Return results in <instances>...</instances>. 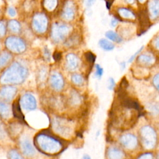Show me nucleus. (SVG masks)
Instances as JSON below:
<instances>
[{"mask_svg":"<svg viewBox=\"0 0 159 159\" xmlns=\"http://www.w3.org/2000/svg\"><path fill=\"white\" fill-rule=\"evenodd\" d=\"M33 144L40 153L48 156H56L65 150L62 140L47 130L37 134L34 138Z\"/></svg>","mask_w":159,"mask_h":159,"instance_id":"1","label":"nucleus"},{"mask_svg":"<svg viewBox=\"0 0 159 159\" xmlns=\"http://www.w3.org/2000/svg\"><path fill=\"white\" fill-rule=\"evenodd\" d=\"M27 75V68L20 63L15 61L2 74L0 82L2 84H19L25 81Z\"/></svg>","mask_w":159,"mask_h":159,"instance_id":"2","label":"nucleus"},{"mask_svg":"<svg viewBox=\"0 0 159 159\" xmlns=\"http://www.w3.org/2000/svg\"><path fill=\"white\" fill-rule=\"evenodd\" d=\"M51 126L54 133L63 138H68L73 134L72 122L66 118L57 116L53 117Z\"/></svg>","mask_w":159,"mask_h":159,"instance_id":"3","label":"nucleus"},{"mask_svg":"<svg viewBox=\"0 0 159 159\" xmlns=\"http://www.w3.org/2000/svg\"><path fill=\"white\" fill-rule=\"evenodd\" d=\"M140 136L143 147L147 149L153 148L157 143V135L153 127L144 125L140 130Z\"/></svg>","mask_w":159,"mask_h":159,"instance_id":"4","label":"nucleus"},{"mask_svg":"<svg viewBox=\"0 0 159 159\" xmlns=\"http://www.w3.org/2000/svg\"><path fill=\"white\" fill-rule=\"evenodd\" d=\"M70 27L67 24L60 22H55L52 26L51 37L56 42L63 41L69 34Z\"/></svg>","mask_w":159,"mask_h":159,"instance_id":"5","label":"nucleus"},{"mask_svg":"<svg viewBox=\"0 0 159 159\" xmlns=\"http://www.w3.org/2000/svg\"><path fill=\"white\" fill-rule=\"evenodd\" d=\"M5 45L11 52L22 53L26 50V44L22 39L16 36H10L6 39Z\"/></svg>","mask_w":159,"mask_h":159,"instance_id":"6","label":"nucleus"},{"mask_svg":"<svg viewBox=\"0 0 159 159\" xmlns=\"http://www.w3.org/2000/svg\"><path fill=\"white\" fill-rule=\"evenodd\" d=\"M32 26L33 29L39 34L44 33L48 27V19L43 13H37L32 18Z\"/></svg>","mask_w":159,"mask_h":159,"instance_id":"7","label":"nucleus"},{"mask_svg":"<svg viewBox=\"0 0 159 159\" xmlns=\"http://www.w3.org/2000/svg\"><path fill=\"white\" fill-rule=\"evenodd\" d=\"M19 102L20 106L25 111H32L37 108V101L34 96L30 93H25L23 94Z\"/></svg>","mask_w":159,"mask_h":159,"instance_id":"8","label":"nucleus"},{"mask_svg":"<svg viewBox=\"0 0 159 159\" xmlns=\"http://www.w3.org/2000/svg\"><path fill=\"white\" fill-rule=\"evenodd\" d=\"M19 144L22 153L26 157H32L35 155V148L30 139L26 137L23 138L20 140Z\"/></svg>","mask_w":159,"mask_h":159,"instance_id":"9","label":"nucleus"},{"mask_svg":"<svg viewBox=\"0 0 159 159\" xmlns=\"http://www.w3.org/2000/svg\"><path fill=\"white\" fill-rule=\"evenodd\" d=\"M51 87L56 91H60L64 87V80L62 75L58 71H52L50 76Z\"/></svg>","mask_w":159,"mask_h":159,"instance_id":"10","label":"nucleus"},{"mask_svg":"<svg viewBox=\"0 0 159 159\" xmlns=\"http://www.w3.org/2000/svg\"><path fill=\"white\" fill-rule=\"evenodd\" d=\"M119 141L123 147L129 150L135 148L138 144L137 138L135 135L132 134H126L122 135Z\"/></svg>","mask_w":159,"mask_h":159,"instance_id":"11","label":"nucleus"},{"mask_svg":"<svg viewBox=\"0 0 159 159\" xmlns=\"http://www.w3.org/2000/svg\"><path fill=\"white\" fill-rule=\"evenodd\" d=\"M76 13L75 3L71 1H68L65 4L61 12L62 17L66 20H71L74 19Z\"/></svg>","mask_w":159,"mask_h":159,"instance_id":"12","label":"nucleus"},{"mask_svg":"<svg viewBox=\"0 0 159 159\" xmlns=\"http://www.w3.org/2000/svg\"><path fill=\"white\" fill-rule=\"evenodd\" d=\"M17 89L12 86H6L0 89V98L4 101H11L16 96Z\"/></svg>","mask_w":159,"mask_h":159,"instance_id":"13","label":"nucleus"},{"mask_svg":"<svg viewBox=\"0 0 159 159\" xmlns=\"http://www.w3.org/2000/svg\"><path fill=\"white\" fill-rule=\"evenodd\" d=\"M148 14L151 19L159 16V0H150L148 3Z\"/></svg>","mask_w":159,"mask_h":159,"instance_id":"14","label":"nucleus"},{"mask_svg":"<svg viewBox=\"0 0 159 159\" xmlns=\"http://www.w3.org/2000/svg\"><path fill=\"white\" fill-rule=\"evenodd\" d=\"M140 27L141 28L140 32L145 33V31L150 27V21H149V16L148 12L145 10H140L139 14Z\"/></svg>","mask_w":159,"mask_h":159,"instance_id":"15","label":"nucleus"},{"mask_svg":"<svg viewBox=\"0 0 159 159\" xmlns=\"http://www.w3.org/2000/svg\"><path fill=\"white\" fill-rule=\"evenodd\" d=\"M80 60L74 53H68L66 56V67L70 70H75L78 66Z\"/></svg>","mask_w":159,"mask_h":159,"instance_id":"16","label":"nucleus"},{"mask_svg":"<svg viewBox=\"0 0 159 159\" xmlns=\"http://www.w3.org/2000/svg\"><path fill=\"white\" fill-rule=\"evenodd\" d=\"M137 61L143 66H151L155 62L153 55L148 53H142L137 57Z\"/></svg>","mask_w":159,"mask_h":159,"instance_id":"17","label":"nucleus"},{"mask_svg":"<svg viewBox=\"0 0 159 159\" xmlns=\"http://www.w3.org/2000/svg\"><path fill=\"white\" fill-rule=\"evenodd\" d=\"M107 155L109 159H123L124 158V153L116 147L109 148Z\"/></svg>","mask_w":159,"mask_h":159,"instance_id":"18","label":"nucleus"},{"mask_svg":"<svg viewBox=\"0 0 159 159\" xmlns=\"http://www.w3.org/2000/svg\"><path fill=\"white\" fill-rule=\"evenodd\" d=\"M117 14L119 17L121 19H129V20H134L135 19V16L134 13L126 7H120L117 9Z\"/></svg>","mask_w":159,"mask_h":159,"instance_id":"19","label":"nucleus"},{"mask_svg":"<svg viewBox=\"0 0 159 159\" xmlns=\"http://www.w3.org/2000/svg\"><path fill=\"white\" fill-rule=\"evenodd\" d=\"M12 111L14 116L19 120L25 122L24 116L21 110V106L19 101H16L13 102L12 106Z\"/></svg>","mask_w":159,"mask_h":159,"instance_id":"20","label":"nucleus"},{"mask_svg":"<svg viewBox=\"0 0 159 159\" xmlns=\"http://www.w3.org/2000/svg\"><path fill=\"white\" fill-rule=\"evenodd\" d=\"M99 46L105 51H111L114 49V45L107 39H101L98 42Z\"/></svg>","mask_w":159,"mask_h":159,"instance_id":"21","label":"nucleus"},{"mask_svg":"<svg viewBox=\"0 0 159 159\" xmlns=\"http://www.w3.org/2000/svg\"><path fill=\"white\" fill-rule=\"evenodd\" d=\"M105 36L107 39L116 43H121L122 42V37L116 32L113 30H108L105 33Z\"/></svg>","mask_w":159,"mask_h":159,"instance_id":"22","label":"nucleus"},{"mask_svg":"<svg viewBox=\"0 0 159 159\" xmlns=\"http://www.w3.org/2000/svg\"><path fill=\"white\" fill-rule=\"evenodd\" d=\"M8 29L14 33H19L21 30V25L20 23L14 19L10 20L7 24Z\"/></svg>","mask_w":159,"mask_h":159,"instance_id":"23","label":"nucleus"},{"mask_svg":"<svg viewBox=\"0 0 159 159\" xmlns=\"http://www.w3.org/2000/svg\"><path fill=\"white\" fill-rule=\"evenodd\" d=\"M12 58L11 54L8 52H3L0 54V68L6 66Z\"/></svg>","mask_w":159,"mask_h":159,"instance_id":"24","label":"nucleus"},{"mask_svg":"<svg viewBox=\"0 0 159 159\" xmlns=\"http://www.w3.org/2000/svg\"><path fill=\"white\" fill-rule=\"evenodd\" d=\"M0 116L2 118H7L10 116V108L4 102L0 101Z\"/></svg>","mask_w":159,"mask_h":159,"instance_id":"25","label":"nucleus"},{"mask_svg":"<svg viewBox=\"0 0 159 159\" xmlns=\"http://www.w3.org/2000/svg\"><path fill=\"white\" fill-rule=\"evenodd\" d=\"M57 0H43V7L49 11L54 10L57 6Z\"/></svg>","mask_w":159,"mask_h":159,"instance_id":"26","label":"nucleus"},{"mask_svg":"<svg viewBox=\"0 0 159 159\" xmlns=\"http://www.w3.org/2000/svg\"><path fill=\"white\" fill-rule=\"evenodd\" d=\"M70 101L71 105L76 106L81 102V97L78 93L76 91H71L70 94Z\"/></svg>","mask_w":159,"mask_h":159,"instance_id":"27","label":"nucleus"},{"mask_svg":"<svg viewBox=\"0 0 159 159\" xmlns=\"http://www.w3.org/2000/svg\"><path fill=\"white\" fill-rule=\"evenodd\" d=\"M71 81L77 86H81L84 83V79L81 75L74 74L71 76Z\"/></svg>","mask_w":159,"mask_h":159,"instance_id":"28","label":"nucleus"},{"mask_svg":"<svg viewBox=\"0 0 159 159\" xmlns=\"http://www.w3.org/2000/svg\"><path fill=\"white\" fill-rule=\"evenodd\" d=\"M9 159H24L22 156L15 149L11 150L8 153Z\"/></svg>","mask_w":159,"mask_h":159,"instance_id":"29","label":"nucleus"},{"mask_svg":"<svg viewBox=\"0 0 159 159\" xmlns=\"http://www.w3.org/2000/svg\"><path fill=\"white\" fill-rule=\"evenodd\" d=\"M84 57H85L86 61L89 63H91V64H93L95 62L96 58V55L93 52H91L90 51L86 52L84 53Z\"/></svg>","mask_w":159,"mask_h":159,"instance_id":"30","label":"nucleus"},{"mask_svg":"<svg viewBox=\"0 0 159 159\" xmlns=\"http://www.w3.org/2000/svg\"><path fill=\"white\" fill-rule=\"evenodd\" d=\"M95 69H96L95 76L98 79H101L104 72L103 68L99 64H96L95 65Z\"/></svg>","mask_w":159,"mask_h":159,"instance_id":"31","label":"nucleus"},{"mask_svg":"<svg viewBox=\"0 0 159 159\" xmlns=\"http://www.w3.org/2000/svg\"><path fill=\"white\" fill-rule=\"evenodd\" d=\"M152 83L154 86V87L158 90L159 91V73L156 74L153 79H152Z\"/></svg>","mask_w":159,"mask_h":159,"instance_id":"32","label":"nucleus"},{"mask_svg":"<svg viewBox=\"0 0 159 159\" xmlns=\"http://www.w3.org/2000/svg\"><path fill=\"white\" fill-rule=\"evenodd\" d=\"M6 27L4 22L0 21V37H2L6 35Z\"/></svg>","mask_w":159,"mask_h":159,"instance_id":"33","label":"nucleus"},{"mask_svg":"<svg viewBox=\"0 0 159 159\" xmlns=\"http://www.w3.org/2000/svg\"><path fill=\"white\" fill-rule=\"evenodd\" d=\"M115 85H116V83L114 78L112 77L109 78L107 81V88L109 90H112L114 88Z\"/></svg>","mask_w":159,"mask_h":159,"instance_id":"34","label":"nucleus"},{"mask_svg":"<svg viewBox=\"0 0 159 159\" xmlns=\"http://www.w3.org/2000/svg\"><path fill=\"white\" fill-rule=\"evenodd\" d=\"M143 46H142L141 47H140V48L137 50V51L136 52H135V53H134V54L129 58L128 62H129V63L132 62V61H134V60L136 58V57L138 55V54H139V53H140V52L143 50Z\"/></svg>","mask_w":159,"mask_h":159,"instance_id":"35","label":"nucleus"},{"mask_svg":"<svg viewBox=\"0 0 159 159\" xmlns=\"http://www.w3.org/2000/svg\"><path fill=\"white\" fill-rule=\"evenodd\" d=\"M137 159H153V155L151 153H145L140 155Z\"/></svg>","mask_w":159,"mask_h":159,"instance_id":"36","label":"nucleus"},{"mask_svg":"<svg viewBox=\"0 0 159 159\" xmlns=\"http://www.w3.org/2000/svg\"><path fill=\"white\" fill-rule=\"evenodd\" d=\"M61 56H62V55L60 52H55L53 54V58L54 59L55 61H58L61 60Z\"/></svg>","mask_w":159,"mask_h":159,"instance_id":"37","label":"nucleus"},{"mask_svg":"<svg viewBox=\"0 0 159 159\" xmlns=\"http://www.w3.org/2000/svg\"><path fill=\"white\" fill-rule=\"evenodd\" d=\"M43 55H44V58H45L47 61H50V50L48 49V48H47V47L44 48V50H43Z\"/></svg>","mask_w":159,"mask_h":159,"instance_id":"38","label":"nucleus"},{"mask_svg":"<svg viewBox=\"0 0 159 159\" xmlns=\"http://www.w3.org/2000/svg\"><path fill=\"white\" fill-rule=\"evenodd\" d=\"M46 74H47L46 70L44 68H42L39 72V78L42 81H43L46 78Z\"/></svg>","mask_w":159,"mask_h":159,"instance_id":"39","label":"nucleus"},{"mask_svg":"<svg viewBox=\"0 0 159 159\" xmlns=\"http://www.w3.org/2000/svg\"><path fill=\"white\" fill-rule=\"evenodd\" d=\"M153 47H155V48L159 52V35L156 37L154 39H153Z\"/></svg>","mask_w":159,"mask_h":159,"instance_id":"40","label":"nucleus"},{"mask_svg":"<svg viewBox=\"0 0 159 159\" xmlns=\"http://www.w3.org/2000/svg\"><path fill=\"white\" fill-rule=\"evenodd\" d=\"M7 13L11 17H15L16 16V11L13 7H9L7 10Z\"/></svg>","mask_w":159,"mask_h":159,"instance_id":"41","label":"nucleus"},{"mask_svg":"<svg viewBox=\"0 0 159 159\" xmlns=\"http://www.w3.org/2000/svg\"><path fill=\"white\" fill-rule=\"evenodd\" d=\"M119 20H120V19H118V18H117L116 17H113L111 19V26H112V27H116V26L118 24Z\"/></svg>","mask_w":159,"mask_h":159,"instance_id":"42","label":"nucleus"},{"mask_svg":"<svg viewBox=\"0 0 159 159\" xmlns=\"http://www.w3.org/2000/svg\"><path fill=\"white\" fill-rule=\"evenodd\" d=\"M95 1L96 0H84V3L87 7H91L94 4Z\"/></svg>","mask_w":159,"mask_h":159,"instance_id":"43","label":"nucleus"},{"mask_svg":"<svg viewBox=\"0 0 159 159\" xmlns=\"http://www.w3.org/2000/svg\"><path fill=\"white\" fill-rule=\"evenodd\" d=\"M3 129H2L1 126L0 125V139L1 138H2L4 136V130H2Z\"/></svg>","mask_w":159,"mask_h":159,"instance_id":"44","label":"nucleus"},{"mask_svg":"<svg viewBox=\"0 0 159 159\" xmlns=\"http://www.w3.org/2000/svg\"><path fill=\"white\" fill-rule=\"evenodd\" d=\"M81 159H91V157L89 155L84 154V155H83V157H81Z\"/></svg>","mask_w":159,"mask_h":159,"instance_id":"45","label":"nucleus"},{"mask_svg":"<svg viewBox=\"0 0 159 159\" xmlns=\"http://www.w3.org/2000/svg\"><path fill=\"white\" fill-rule=\"evenodd\" d=\"M120 66H121L122 70L125 69V61L121 62V63H120Z\"/></svg>","mask_w":159,"mask_h":159,"instance_id":"46","label":"nucleus"},{"mask_svg":"<svg viewBox=\"0 0 159 159\" xmlns=\"http://www.w3.org/2000/svg\"><path fill=\"white\" fill-rule=\"evenodd\" d=\"M125 1H126L128 4H133V3H134V0H125Z\"/></svg>","mask_w":159,"mask_h":159,"instance_id":"47","label":"nucleus"},{"mask_svg":"<svg viewBox=\"0 0 159 159\" xmlns=\"http://www.w3.org/2000/svg\"><path fill=\"white\" fill-rule=\"evenodd\" d=\"M138 1H139L140 4H143V3H145V2L147 1V0H138Z\"/></svg>","mask_w":159,"mask_h":159,"instance_id":"48","label":"nucleus"},{"mask_svg":"<svg viewBox=\"0 0 159 159\" xmlns=\"http://www.w3.org/2000/svg\"><path fill=\"white\" fill-rule=\"evenodd\" d=\"M157 159H159V153H158V154L157 155Z\"/></svg>","mask_w":159,"mask_h":159,"instance_id":"49","label":"nucleus"}]
</instances>
